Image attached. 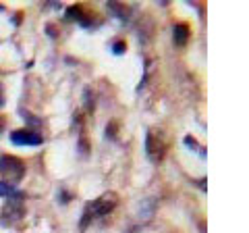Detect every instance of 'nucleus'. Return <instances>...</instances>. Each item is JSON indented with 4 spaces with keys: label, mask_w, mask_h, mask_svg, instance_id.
Instances as JSON below:
<instances>
[{
    "label": "nucleus",
    "mask_w": 249,
    "mask_h": 233,
    "mask_svg": "<svg viewBox=\"0 0 249 233\" xmlns=\"http://www.w3.org/2000/svg\"><path fill=\"white\" fill-rule=\"evenodd\" d=\"M119 204V196H116L114 192H108V194H102L100 198H96V200H91L88 206H85V211H83V219H81V223H79V229L83 231V229H88V225L91 223V221H96V219H100V216H106L110 211H114V206Z\"/></svg>",
    "instance_id": "1"
},
{
    "label": "nucleus",
    "mask_w": 249,
    "mask_h": 233,
    "mask_svg": "<svg viewBox=\"0 0 249 233\" xmlns=\"http://www.w3.org/2000/svg\"><path fill=\"white\" fill-rule=\"evenodd\" d=\"M0 175L4 177L6 183H17L25 175V162L17 156L4 154V156H0Z\"/></svg>",
    "instance_id": "2"
},
{
    "label": "nucleus",
    "mask_w": 249,
    "mask_h": 233,
    "mask_svg": "<svg viewBox=\"0 0 249 233\" xmlns=\"http://www.w3.org/2000/svg\"><path fill=\"white\" fill-rule=\"evenodd\" d=\"M23 214H25V202H23V194L15 192L13 196L6 200V204L2 208V221L11 225L15 221H19Z\"/></svg>",
    "instance_id": "3"
},
{
    "label": "nucleus",
    "mask_w": 249,
    "mask_h": 233,
    "mask_svg": "<svg viewBox=\"0 0 249 233\" xmlns=\"http://www.w3.org/2000/svg\"><path fill=\"white\" fill-rule=\"evenodd\" d=\"M145 152H147V156H150V160L154 162H158L164 158V154H166V142H164V137H162V134L158 131H147V136H145Z\"/></svg>",
    "instance_id": "4"
},
{
    "label": "nucleus",
    "mask_w": 249,
    "mask_h": 233,
    "mask_svg": "<svg viewBox=\"0 0 249 233\" xmlns=\"http://www.w3.org/2000/svg\"><path fill=\"white\" fill-rule=\"evenodd\" d=\"M11 139H13V144H17V146H40V144L44 142L42 134H37V131H34V129H19V131H13Z\"/></svg>",
    "instance_id": "5"
},
{
    "label": "nucleus",
    "mask_w": 249,
    "mask_h": 233,
    "mask_svg": "<svg viewBox=\"0 0 249 233\" xmlns=\"http://www.w3.org/2000/svg\"><path fill=\"white\" fill-rule=\"evenodd\" d=\"M85 17H88V15L83 13L81 4H75V6H69V9H67V19H69V21H79L81 25L89 27V21L85 19Z\"/></svg>",
    "instance_id": "6"
},
{
    "label": "nucleus",
    "mask_w": 249,
    "mask_h": 233,
    "mask_svg": "<svg viewBox=\"0 0 249 233\" xmlns=\"http://www.w3.org/2000/svg\"><path fill=\"white\" fill-rule=\"evenodd\" d=\"M189 27L185 25V23H178V25H175V44L177 46H185L187 40H189Z\"/></svg>",
    "instance_id": "7"
},
{
    "label": "nucleus",
    "mask_w": 249,
    "mask_h": 233,
    "mask_svg": "<svg viewBox=\"0 0 249 233\" xmlns=\"http://www.w3.org/2000/svg\"><path fill=\"white\" fill-rule=\"evenodd\" d=\"M13 194H15V188H13L11 183L0 181V196H6V198H9V196H13Z\"/></svg>",
    "instance_id": "8"
},
{
    "label": "nucleus",
    "mask_w": 249,
    "mask_h": 233,
    "mask_svg": "<svg viewBox=\"0 0 249 233\" xmlns=\"http://www.w3.org/2000/svg\"><path fill=\"white\" fill-rule=\"evenodd\" d=\"M185 144H187V146H191V148H197V150H199V154L204 156V148H199L197 142H196V139H193L191 136H187V137H185Z\"/></svg>",
    "instance_id": "9"
},
{
    "label": "nucleus",
    "mask_w": 249,
    "mask_h": 233,
    "mask_svg": "<svg viewBox=\"0 0 249 233\" xmlns=\"http://www.w3.org/2000/svg\"><path fill=\"white\" fill-rule=\"evenodd\" d=\"M116 127H119V125H116V123L112 121V123H110V125H108V127H106V137H110V139H114V137H116Z\"/></svg>",
    "instance_id": "10"
},
{
    "label": "nucleus",
    "mask_w": 249,
    "mask_h": 233,
    "mask_svg": "<svg viewBox=\"0 0 249 233\" xmlns=\"http://www.w3.org/2000/svg\"><path fill=\"white\" fill-rule=\"evenodd\" d=\"M85 108H88V111L93 108V96H91L89 90H85Z\"/></svg>",
    "instance_id": "11"
},
{
    "label": "nucleus",
    "mask_w": 249,
    "mask_h": 233,
    "mask_svg": "<svg viewBox=\"0 0 249 233\" xmlns=\"http://www.w3.org/2000/svg\"><path fill=\"white\" fill-rule=\"evenodd\" d=\"M124 48H127V46H124V42H114V44H112V52H114V54H123Z\"/></svg>",
    "instance_id": "12"
},
{
    "label": "nucleus",
    "mask_w": 249,
    "mask_h": 233,
    "mask_svg": "<svg viewBox=\"0 0 249 233\" xmlns=\"http://www.w3.org/2000/svg\"><path fill=\"white\" fill-rule=\"evenodd\" d=\"M79 150H81V154L88 152V142H85V136H81V139H79Z\"/></svg>",
    "instance_id": "13"
},
{
    "label": "nucleus",
    "mask_w": 249,
    "mask_h": 233,
    "mask_svg": "<svg viewBox=\"0 0 249 233\" xmlns=\"http://www.w3.org/2000/svg\"><path fill=\"white\" fill-rule=\"evenodd\" d=\"M69 200H71V196H69V194L67 192H62V204H67V202Z\"/></svg>",
    "instance_id": "14"
},
{
    "label": "nucleus",
    "mask_w": 249,
    "mask_h": 233,
    "mask_svg": "<svg viewBox=\"0 0 249 233\" xmlns=\"http://www.w3.org/2000/svg\"><path fill=\"white\" fill-rule=\"evenodd\" d=\"M2 131H4V119L0 116V134H2Z\"/></svg>",
    "instance_id": "15"
},
{
    "label": "nucleus",
    "mask_w": 249,
    "mask_h": 233,
    "mask_svg": "<svg viewBox=\"0 0 249 233\" xmlns=\"http://www.w3.org/2000/svg\"><path fill=\"white\" fill-rule=\"evenodd\" d=\"M0 104H4V98H2V85H0Z\"/></svg>",
    "instance_id": "16"
}]
</instances>
